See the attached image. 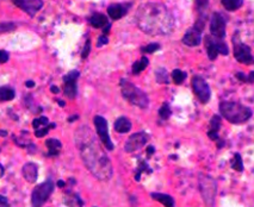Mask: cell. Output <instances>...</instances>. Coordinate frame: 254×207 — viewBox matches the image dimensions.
<instances>
[{"label":"cell","mask_w":254,"mask_h":207,"mask_svg":"<svg viewBox=\"0 0 254 207\" xmlns=\"http://www.w3.org/2000/svg\"><path fill=\"white\" fill-rule=\"evenodd\" d=\"M221 4L229 12H234L244 5V0H221Z\"/></svg>","instance_id":"cell-23"},{"label":"cell","mask_w":254,"mask_h":207,"mask_svg":"<svg viewBox=\"0 0 254 207\" xmlns=\"http://www.w3.org/2000/svg\"><path fill=\"white\" fill-rule=\"evenodd\" d=\"M50 91H52L53 93H55V94H58L59 92H60V90H59L58 87H55V86H50Z\"/></svg>","instance_id":"cell-44"},{"label":"cell","mask_w":254,"mask_h":207,"mask_svg":"<svg viewBox=\"0 0 254 207\" xmlns=\"http://www.w3.org/2000/svg\"><path fill=\"white\" fill-rule=\"evenodd\" d=\"M80 72L76 69L70 70L64 76V94L68 99L74 100L78 96V80Z\"/></svg>","instance_id":"cell-12"},{"label":"cell","mask_w":254,"mask_h":207,"mask_svg":"<svg viewBox=\"0 0 254 207\" xmlns=\"http://www.w3.org/2000/svg\"><path fill=\"white\" fill-rule=\"evenodd\" d=\"M226 28L227 20L222 13L214 12L210 17V23H209V30L210 35L218 38H226Z\"/></svg>","instance_id":"cell-14"},{"label":"cell","mask_w":254,"mask_h":207,"mask_svg":"<svg viewBox=\"0 0 254 207\" xmlns=\"http://www.w3.org/2000/svg\"><path fill=\"white\" fill-rule=\"evenodd\" d=\"M14 29H16V24L12 22H2L1 25H0V32H1V34H5V32L8 31H13Z\"/></svg>","instance_id":"cell-37"},{"label":"cell","mask_w":254,"mask_h":207,"mask_svg":"<svg viewBox=\"0 0 254 207\" xmlns=\"http://www.w3.org/2000/svg\"><path fill=\"white\" fill-rule=\"evenodd\" d=\"M0 205L1 206H10V203H8L6 198L4 195H0Z\"/></svg>","instance_id":"cell-41"},{"label":"cell","mask_w":254,"mask_h":207,"mask_svg":"<svg viewBox=\"0 0 254 207\" xmlns=\"http://www.w3.org/2000/svg\"><path fill=\"white\" fill-rule=\"evenodd\" d=\"M93 124H94V128H96L97 135H98L99 140L103 143V146H104L109 152H112V150L115 149V147L110 138V135H109L108 120L102 116H94Z\"/></svg>","instance_id":"cell-11"},{"label":"cell","mask_w":254,"mask_h":207,"mask_svg":"<svg viewBox=\"0 0 254 207\" xmlns=\"http://www.w3.org/2000/svg\"><path fill=\"white\" fill-rule=\"evenodd\" d=\"M66 205L68 206H84L85 203L81 200V198L75 193H68L66 198Z\"/></svg>","instance_id":"cell-28"},{"label":"cell","mask_w":254,"mask_h":207,"mask_svg":"<svg viewBox=\"0 0 254 207\" xmlns=\"http://www.w3.org/2000/svg\"><path fill=\"white\" fill-rule=\"evenodd\" d=\"M191 87L196 96L197 99L199 100L200 104L205 105L210 102L211 99V90L210 86L205 81V79L200 75H194L191 79Z\"/></svg>","instance_id":"cell-10"},{"label":"cell","mask_w":254,"mask_h":207,"mask_svg":"<svg viewBox=\"0 0 254 207\" xmlns=\"http://www.w3.org/2000/svg\"><path fill=\"white\" fill-rule=\"evenodd\" d=\"M22 173L24 179L28 182L34 183L37 181V177H38V165L34 162H28L23 165L22 168Z\"/></svg>","instance_id":"cell-18"},{"label":"cell","mask_w":254,"mask_h":207,"mask_svg":"<svg viewBox=\"0 0 254 207\" xmlns=\"http://www.w3.org/2000/svg\"><path fill=\"white\" fill-rule=\"evenodd\" d=\"M154 152H155V148L153 146H149L147 148V155H148V157H150L152 155H154Z\"/></svg>","instance_id":"cell-42"},{"label":"cell","mask_w":254,"mask_h":207,"mask_svg":"<svg viewBox=\"0 0 254 207\" xmlns=\"http://www.w3.org/2000/svg\"><path fill=\"white\" fill-rule=\"evenodd\" d=\"M171 116H172V110H171L170 104L164 103L161 105L160 110H159V117H160L162 120H167L170 119Z\"/></svg>","instance_id":"cell-32"},{"label":"cell","mask_w":254,"mask_h":207,"mask_svg":"<svg viewBox=\"0 0 254 207\" xmlns=\"http://www.w3.org/2000/svg\"><path fill=\"white\" fill-rule=\"evenodd\" d=\"M121 92H122V97L131 105L137 106L140 108H147L149 105V98L147 96L146 92L137 87L132 82L128 80L122 79L120 81Z\"/></svg>","instance_id":"cell-4"},{"label":"cell","mask_w":254,"mask_h":207,"mask_svg":"<svg viewBox=\"0 0 254 207\" xmlns=\"http://www.w3.org/2000/svg\"><path fill=\"white\" fill-rule=\"evenodd\" d=\"M10 60V52H7L6 50H1L0 52V63H6Z\"/></svg>","instance_id":"cell-39"},{"label":"cell","mask_w":254,"mask_h":207,"mask_svg":"<svg viewBox=\"0 0 254 207\" xmlns=\"http://www.w3.org/2000/svg\"><path fill=\"white\" fill-rule=\"evenodd\" d=\"M46 146L48 148L49 157H54V156H58L60 154L62 143L56 138H49V140L46 141Z\"/></svg>","instance_id":"cell-21"},{"label":"cell","mask_w":254,"mask_h":207,"mask_svg":"<svg viewBox=\"0 0 254 207\" xmlns=\"http://www.w3.org/2000/svg\"><path fill=\"white\" fill-rule=\"evenodd\" d=\"M150 198L153 200L158 201V203L162 204L166 207H173L176 205V201H174V198L171 197L168 194H164V193H150Z\"/></svg>","instance_id":"cell-22"},{"label":"cell","mask_w":254,"mask_h":207,"mask_svg":"<svg viewBox=\"0 0 254 207\" xmlns=\"http://www.w3.org/2000/svg\"><path fill=\"white\" fill-rule=\"evenodd\" d=\"M108 43H109L108 35L103 34L102 36H99V38H98V43H97V47H98V48H100V47L105 46V44H108Z\"/></svg>","instance_id":"cell-40"},{"label":"cell","mask_w":254,"mask_h":207,"mask_svg":"<svg viewBox=\"0 0 254 207\" xmlns=\"http://www.w3.org/2000/svg\"><path fill=\"white\" fill-rule=\"evenodd\" d=\"M54 128H55V124L54 123H50L48 126H44V128H42V129L35 130V136H36L37 138H42L47 134H48L50 129H54Z\"/></svg>","instance_id":"cell-35"},{"label":"cell","mask_w":254,"mask_h":207,"mask_svg":"<svg viewBox=\"0 0 254 207\" xmlns=\"http://www.w3.org/2000/svg\"><path fill=\"white\" fill-rule=\"evenodd\" d=\"M206 23V14L199 13V17L197 18L194 24L185 32V35L182 38V43L186 47H198L202 43V35L205 29Z\"/></svg>","instance_id":"cell-5"},{"label":"cell","mask_w":254,"mask_h":207,"mask_svg":"<svg viewBox=\"0 0 254 207\" xmlns=\"http://www.w3.org/2000/svg\"><path fill=\"white\" fill-rule=\"evenodd\" d=\"M204 47L206 55H208V58L210 61L216 60L218 55H229V47L224 41V38L215 37L210 34L206 35L204 37Z\"/></svg>","instance_id":"cell-6"},{"label":"cell","mask_w":254,"mask_h":207,"mask_svg":"<svg viewBox=\"0 0 254 207\" xmlns=\"http://www.w3.org/2000/svg\"><path fill=\"white\" fill-rule=\"evenodd\" d=\"M155 80L158 84L161 85H168L170 84V76H168V72L166 68L159 67L155 70Z\"/></svg>","instance_id":"cell-25"},{"label":"cell","mask_w":254,"mask_h":207,"mask_svg":"<svg viewBox=\"0 0 254 207\" xmlns=\"http://www.w3.org/2000/svg\"><path fill=\"white\" fill-rule=\"evenodd\" d=\"M199 192L206 206H214L217 194V183L211 176L200 174Z\"/></svg>","instance_id":"cell-8"},{"label":"cell","mask_w":254,"mask_h":207,"mask_svg":"<svg viewBox=\"0 0 254 207\" xmlns=\"http://www.w3.org/2000/svg\"><path fill=\"white\" fill-rule=\"evenodd\" d=\"M221 126H222V118H221V114H214V116L211 117L210 122H209L208 130V137L210 138L211 141L217 142L220 140L218 132H220Z\"/></svg>","instance_id":"cell-17"},{"label":"cell","mask_w":254,"mask_h":207,"mask_svg":"<svg viewBox=\"0 0 254 207\" xmlns=\"http://www.w3.org/2000/svg\"><path fill=\"white\" fill-rule=\"evenodd\" d=\"M14 97H16V92L10 86H2L0 88V100L1 102H10L14 99Z\"/></svg>","instance_id":"cell-26"},{"label":"cell","mask_w":254,"mask_h":207,"mask_svg":"<svg viewBox=\"0 0 254 207\" xmlns=\"http://www.w3.org/2000/svg\"><path fill=\"white\" fill-rule=\"evenodd\" d=\"M88 24L94 29H104L105 26L110 24V22H109V18L104 13L96 12L91 17H88Z\"/></svg>","instance_id":"cell-19"},{"label":"cell","mask_w":254,"mask_h":207,"mask_svg":"<svg viewBox=\"0 0 254 207\" xmlns=\"http://www.w3.org/2000/svg\"><path fill=\"white\" fill-rule=\"evenodd\" d=\"M135 23L141 31L150 36L170 35L174 28L172 13L161 2L141 4L135 13Z\"/></svg>","instance_id":"cell-2"},{"label":"cell","mask_w":254,"mask_h":207,"mask_svg":"<svg viewBox=\"0 0 254 207\" xmlns=\"http://www.w3.org/2000/svg\"><path fill=\"white\" fill-rule=\"evenodd\" d=\"M218 111H220L221 117L234 125L246 123L253 116L252 108L241 103L229 102V100L221 102L218 105Z\"/></svg>","instance_id":"cell-3"},{"label":"cell","mask_w":254,"mask_h":207,"mask_svg":"<svg viewBox=\"0 0 254 207\" xmlns=\"http://www.w3.org/2000/svg\"><path fill=\"white\" fill-rule=\"evenodd\" d=\"M1 136H6V131L5 130H1Z\"/></svg>","instance_id":"cell-49"},{"label":"cell","mask_w":254,"mask_h":207,"mask_svg":"<svg viewBox=\"0 0 254 207\" xmlns=\"http://www.w3.org/2000/svg\"><path fill=\"white\" fill-rule=\"evenodd\" d=\"M54 192V182L52 181V179L46 180V181L40 183V185L36 186L32 191L31 194V204L32 206L40 207L43 206L44 204L48 201L50 195Z\"/></svg>","instance_id":"cell-9"},{"label":"cell","mask_w":254,"mask_h":207,"mask_svg":"<svg viewBox=\"0 0 254 207\" xmlns=\"http://www.w3.org/2000/svg\"><path fill=\"white\" fill-rule=\"evenodd\" d=\"M235 78L239 81L244 82V84H254V70L250 72L248 74H245L242 72H238L235 74Z\"/></svg>","instance_id":"cell-29"},{"label":"cell","mask_w":254,"mask_h":207,"mask_svg":"<svg viewBox=\"0 0 254 207\" xmlns=\"http://www.w3.org/2000/svg\"><path fill=\"white\" fill-rule=\"evenodd\" d=\"M64 185H66V182H64V180H59V181H58V186H59V187H60V188L64 187Z\"/></svg>","instance_id":"cell-45"},{"label":"cell","mask_w":254,"mask_h":207,"mask_svg":"<svg viewBox=\"0 0 254 207\" xmlns=\"http://www.w3.org/2000/svg\"><path fill=\"white\" fill-rule=\"evenodd\" d=\"M148 64H149L148 57L143 55L142 57H141V60L134 62V64H132V74H134V75H138V74L143 72V70L148 67Z\"/></svg>","instance_id":"cell-24"},{"label":"cell","mask_w":254,"mask_h":207,"mask_svg":"<svg viewBox=\"0 0 254 207\" xmlns=\"http://www.w3.org/2000/svg\"><path fill=\"white\" fill-rule=\"evenodd\" d=\"M230 167L235 171H239V173L244 171V162H242V157L239 153L234 154V156H233L232 161H230Z\"/></svg>","instance_id":"cell-27"},{"label":"cell","mask_w":254,"mask_h":207,"mask_svg":"<svg viewBox=\"0 0 254 207\" xmlns=\"http://www.w3.org/2000/svg\"><path fill=\"white\" fill-rule=\"evenodd\" d=\"M144 170H147L148 173H152V171H153L148 167V163H147L146 161H143V159H140V161H138V167L136 169V174H135V180H136L137 182L141 180V175H142Z\"/></svg>","instance_id":"cell-30"},{"label":"cell","mask_w":254,"mask_h":207,"mask_svg":"<svg viewBox=\"0 0 254 207\" xmlns=\"http://www.w3.org/2000/svg\"><path fill=\"white\" fill-rule=\"evenodd\" d=\"M131 6H132L131 2H124V4L116 2V4L109 5L108 10L106 11H108V16L110 17L112 20H118L129 12V10H130Z\"/></svg>","instance_id":"cell-16"},{"label":"cell","mask_w":254,"mask_h":207,"mask_svg":"<svg viewBox=\"0 0 254 207\" xmlns=\"http://www.w3.org/2000/svg\"><path fill=\"white\" fill-rule=\"evenodd\" d=\"M114 129L118 134H127L131 130V122L127 117H120L115 120Z\"/></svg>","instance_id":"cell-20"},{"label":"cell","mask_w":254,"mask_h":207,"mask_svg":"<svg viewBox=\"0 0 254 207\" xmlns=\"http://www.w3.org/2000/svg\"><path fill=\"white\" fill-rule=\"evenodd\" d=\"M74 141L82 163L88 171L99 181L108 182L114 175V168L92 130L88 126H80L75 131Z\"/></svg>","instance_id":"cell-1"},{"label":"cell","mask_w":254,"mask_h":207,"mask_svg":"<svg viewBox=\"0 0 254 207\" xmlns=\"http://www.w3.org/2000/svg\"><path fill=\"white\" fill-rule=\"evenodd\" d=\"M110 29H111V24H109L108 26H105V28L103 29V34H104V35H108V34H109V31H110Z\"/></svg>","instance_id":"cell-43"},{"label":"cell","mask_w":254,"mask_h":207,"mask_svg":"<svg viewBox=\"0 0 254 207\" xmlns=\"http://www.w3.org/2000/svg\"><path fill=\"white\" fill-rule=\"evenodd\" d=\"M49 124H50L49 119L47 117H44V116L35 118V119L32 120V126H34L35 130L42 129V128H44V126H48Z\"/></svg>","instance_id":"cell-33"},{"label":"cell","mask_w":254,"mask_h":207,"mask_svg":"<svg viewBox=\"0 0 254 207\" xmlns=\"http://www.w3.org/2000/svg\"><path fill=\"white\" fill-rule=\"evenodd\" d=\"M232 42H233V54H234L235 60L238 61L239 63L246 64V66L254 64V56L252 55L251 47L247 46V44H245L240 40L239 31H236L235 34L233 35Z\"/></svg>","instance_id":"cell-7"},{"label":"cell","mask_w":254,"mask_h":207,"mask_svg":"<svg viewBox=\"0 0 254 207\" xmlns=\"http://www.w3.org/2000/svg\"><path fill=\"white\" fill-rule=\"evenodd\" d=\"M90 52H91V40L90 38H87L86 43H85V46H84V49H82V52H81L82 60H86V58L88 57V55H90Z\"/></svg>","instance_id":"cell-38"},{"label":"cell","mask_w":254,"mask_h":207,"mask_svg":"<svg viewBox=\"0 0 254 207\" xmlns=\"http://www.w3.org/2000/svg\"><path fill=\"white\" fill-rule=\"evenodd\" d=\"M148 140L149 136L147 135V132H135V134H132L130 137L127 140L126 144H124V152L128 154L137 152V150L142 149V148L148 143Z\"/></svg>","instance_id":"cell-13"},{"label":"cell","mask_w":254,"mask_h":207,"mask_svg":"<svg viewBox=\"0 0 254 207\" xmlns=\"http://www.w3.org/2000/svg\"><path fill=\"white\" fill-rule=\"evenodd\" d=\"M14 6H17L23 12L35 17L43 7V0H12Z\"/></svg>","instance_id":"cell-15"},{"label":"cell","mask_w":254,"mask_h":207,"mask_svg":"<svg viewBox=\"0 0 254 207\" xmlns=\"http://www.w3.org/2000/svg\"><path fill=\"white\" fill-rule=\"evenodd\" d=\"M25 85H26V87L32 88V87H34V86H35V82H34V81H26Z\"/></svg>","instance_id":"cell-46"},{"label":"cell","mask_w":254,"mask_h":207,"mask_svg":"<svg viewBox=\"0 0 254 207\" xmlns=\"http://www.w3.org/2000/svg\"><path fill=\"white\" fill-rule=\"evenodd\" d=\"M58 102H59V104H60V106H61V107H64V103L62 102V100H58Z\"/></svg>","instance_id":"cell-48"},{"label":"cell","mask_w":254,"mask_h":207,"mask_svg":"<svg viewBox=\"0 0 254 207\" xmlns=\"http://www.w3.org/2000/svg\"><path fill=\"white\" fill-rule=\"evenodd\" d=\"M172 80L176 85H182L183 82L185 81L186 78H188V74L180 69H174L172 72Z\"/></svg>","instance_id":"cell-31"},{"label":"cell","mask_w":254,"mask_h":207,"mask_svg":"<svg viewBox=\"0 0 254 207\" xmlns=\"http://www.w3.org/2000/svg\"><path fill=\"white\" fill-rule=\"evenodd\" d=\"M0 176H1V177L4 176V165H2V164H1V174H0Z\"/></svg>","instance_id":"cell-47"},{"label":"cell","mask_w":254,"mask_h":207,"mask_svg":"<svg viewBox=\"0 0 254 207\" xmlns=\"http://www.w3.org/2000/svg\"><path fill=\"white\" fill-rule=\"evenodd\" d=\"M209 1H210V0H194L197 11H198L199 13H204V11L209 6Z\"/></svg>","instance_id":"cell-36"},{"label":"cell","mask_w":254,"mask_h":207,"mask_svg":"<svg viewBox=\"0 0 254 207\" xmlns=\"http://www.w3.org/2000/svg\"><path fill=\"white\" fill-rule=\"evenodd\" d=\"M160 48L161 46L159 43H149L141 48V52L142 54H153V52H156L158 50H160Z\"/></svg>","instance_id":"cell-34"}]
</instances>
